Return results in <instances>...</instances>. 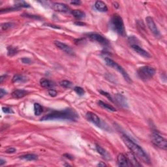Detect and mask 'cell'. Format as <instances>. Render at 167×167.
<instances>
[{
	"label": "cell",
	"instance_id": "obj_1",
	"mask_svg": "<svg viewBox=\"0 0 167 167\" xmlns=\"http://www.w3.org/2000/svg\"><path fill=\"white\" fill-rule=\"evenodd\" d=\"M78 115L74 109H67L62 110H56L45 115L41 118V121H50L55 119H66L76 121Z\"/></svg>",
	"mask_w": 167,
	"mask_h": 167
},
{
	"label": "cell",
	"instance_id": "obj_2",
	"mask_svg": "<svg viewBox=\"0 0 167 167\" xmlns=\"http://www.w3.org/2000/svg\"><path fill=\"white\" fill-rule=\"evenodd\" d=\"M122 139H123L124 143L134 156L138 157V159H140L144 163L146 164H150V159L149 157L148 156V155L146 154L145 152L142 150V148L140 146H138L135 142H134L127 135H122Z\"/></svg>",
	"mask_w": 167,
	"mask_h": 167
},
{
	"label": "cell",
	"instance_id": "obj_3",
	"mask_svg": "<svg viewBox=\"0 0 167 167\" xmlns=\"http://www.w3.org/2000/svg\"><path fill=\"white\" fill-rule=\"evenodd\" d=\"M111 25L113 30L117 34L121 35V36L125 35V29L123 20L119 15L115 14L112 16L111 19Z\"/></svg>",
	"mask_w": 167,
	"mask_h": 167
},
{
	"label": "cell",
	"instance_id": "obj_4",
	"mask_svg": "<svg viewBox=\"0 0 167 167\" xmlns=\"http://www.w3.org/2000/svg\"><path fill=\"white\" fill-rule=\"evenodd\" d=\"M155 73H156V69L150 66L141 67L137 70L138 77L144 81L149 80L152 78Z\"/></svg>",
	"mask_w": 167,
	"mask_h": 167
},
{
	"label": "cell",
	"instance_id": "obj_5",
	"mask_svg": "<svg viewBox=\"0 0 167 167\" xmlns=\"http://www.w3.org/2000/svg\"><path fill=\"white\" fill-rule=\"evenodd\" d=\"M105 60L106 64H107L108 66L116 69L117 71H118L119 72H120V73L122 74V76H123V78L127 82H129V83H132V80H131V77L129 76V74L127 73V72L124 70L123 67L117 64L116 62H115L114 60H112V59H110V58H106L105 59Z\"/></svg>",
	"mask_w": 167,
	"mask_h": 167
},
{
	"label": "cell",
	"instance_id": "obj_6",
	"mask_svg": "<svg viewBox=\"0 0 167 167\" xmlns=\"http://www.w3.org/2000/svg\"><path fill=\"white\" fill-rule=\"evenodd\" d=\"M151 140L152 142L156 147L164 150H166L167 141L165 138L161 135H160L159 133H157V132H153L151 135Z\"/></svg>",
	"mask_w": 167,
	"mask_h": 167
},
{
	"label": "cell",
	"instance_id": "obj_7",
	"mask_svg": "<svg viewBox=\"0 0 167 167\" xmlns=\"http://www.w3.org/2000/svg\"><path fill=\"white\" fill-rule=\"evenodd\" d=\"M88 37L91 41H95L97 43L102 44L103 46H107L109 45V41L102 36L101 35H99L98 34H95V33H90V34H88Z\"/></svg>",
	"mask_w": 167,
	"mask_h": 167
},
{
	"label": "cell",
	"instance_id": "obj_8",
	"mask_svg": "<svg viewBox=\"0 0 167 167\" xmlns=\"http://www.w3.org/2000/svg\"><path fill=\"white\" fill-rule=\"evenodd\" d=\"M146 23L148 28H149L150 31L152 32V34H154L155 36H156L157 37H159L161 36V34H160L159 30L157 28V25L155 23L153 18H152L151 16H148V17L146 18Z\"/></svg>",
	"mask_w": 167,
	"mask_h": 167
},
{
	"label": "cell",
	"instance_id": "obj_9",
	"mask_svg": "<svg viewBox=\"0 0 167 167\" xmlns=\"http://www.w3.org/2000/svg\"><path fill=\"white\" fill-rule=\"evenodd\" d=\"M86 117L89 121L91 122V123H93L94 125H95L96 126L99 127H101V119L97 114H94V113L93 112H87Z\"/></svg>",
	"mask_w": 167,
	"mask_h": 167
},
{
	"label": "cell",
	"instance_id": "obj_10",
	"mask_svg": "<svg viewBox=\"0 0 167 167\" xmlns=\"http://www.w3.org/2000/svg\"><path fill=\"white\" fill-rule=\"evenodd\" d=\"M54 44L58 48H60L61 50L65 52V53L67 54L70 56H73L74 54V51L72 50V49L70 48L69 46L67 45L66 44L62 43V42L58 41H56L54 42Z\"/></svg>",
	"mask_w": 167,
	"mask_h": 167
},
{
	"label": "cell",
	"instance_id": "obj_11",
	"mask_svg": "<svg viewBox=\"0 0 167 167\" xmlns=\"http://www.w3.org/2000/svg\"><path fill=\"white\" fill-rule=\"evenodd\" d=\"M114 101L117 105L121 106V107L123 108H128V103L127 101L126 98L124 97L123 95L119 93H117L114 95Z\"/></svg>",
	"mask_w": 167,
	"mask_h": 167
},
{
	"label": "cell",
	"instance_id": "obj_12",
	"mask_svg": "<svg viewBox=\"0 0 167 167\" xmlns=\"http://www.w3.org/2000/svg\"><path fill=\"white\" fill-rule=\"evenodd\" d=\"M51 7L53 10L60 13H67L70 11V8L66 4L62 3H54Z\"/></svg>",
	"mask_w": 167,
	"mask_h": 167
},
{
	"label": "cell",
	"instance_id": "obj_13",
	"mask_svg": "<svg viewBox=\"0 0 167 167\" xmlns=\"http://www.w3.org/2000/svg\"><path fill=\"white\" fill-rule=\"evenodd\" d=\"M131 48H132L133 50L138 54L142 56V57H144L145 58H151V55H150L147 51L144 50V49L141 48V47L138 45H137V44H132V45H131Z\"/></svg>",
	"mask_w": 167,
	"mask_h": 167
},
{
	"label": "cell",
	"instance_id": "obj_14",
	"mask_svg": "<svg viewBox=\"0 0 167 167\" xmlns=\"http://www.w3.org/2000/svg\"><path fill=\"white\" fill-rule=\"evenodd\" d=\"M117 164L119 166H129V161L126 155H124L123 154H120L117 156Z\"/></svg>",
	"mask_w": 167,
	"mask_h": 167
},
{
	"label": "cell",
	"instance_id": "obj_15",
	"mask_svg": "<svg viewBox=\"0 0 167 167\" xmlns=\"http://www.w3.org/2000/svg\"><path fill=\"white\" fill-rule=\"evenodd\" d=\"M28 92L24 89H16L11 93L12 97L15 99H21L27 95Z\"/></svg>",
	"mask_w": 167,
	"mask_h": 167
},
{
	"label": "cell",
	"instance_id": "obj_16",
	"mask_svg": "<svg viewBox=\"0 0 167 167\" xmlns=\"http://www.w3.org/2000/svg\"><path fill=\"white\" fill-rule=\"evenodd\" d=\"M127 157L128 161L130 166H140L141 164L137 161L136 159V157L131 152V154H128L126 155Z\"/></svg>",
	"mask_w": 167,
	"mask_h": 167
},
{
	"label": "cell",
	"instance_id": "obj_17",
	"mask_svg": "<svg viewBox=\"0 0 167 167\" xmlns=\"http://www.w3.org/2000/svg\"><path fill=\"white\" fill-rule=\"evenodd\" d=\"M95 7L97 11L100 12H107L108 11V7L104 2L102 1H97L95 3Z\"/></svg>",
	"mask_w": 167,
	"mask_h": 167
},
{
	"label": "cell",
	"instance_id": "obj_18",
	"mask_svg": "<svg viewBox=\"0 0 167 167\" xmlns=\"http://www.w3.org/2000/svg\"><path fill=\"white\" fill-rule=\"evenodd\" d=\"M40 85L44 88H50L54 86V84L52 81L49 80L48 79L43 78L40 80Z\"/></svg>",
	"mask_w": 167,
	"mask_h": 167
},
{
	"label": "cell",
	"instance_id": "obj_19",
	"mask_svg": "<svg viewBox=\"0 0 167 167\" xmlns=\"http://www.w3.org/2000/svg\"><path fill=\"white\" fill-rule=\"evenodd\" d=\"M96 150H97V152L101 156H102L105 159H110V156L109 154H108V152L106 151L104 148H102L99 145H96Z\"/></svg>",
	"mask_w": 167,
	"mask_h": 167
},
{
	"label": "cell",
	"instance_id": "obj_20",
	"mask_svg": "<svg viewBox=\"0 0 167 167\" xmlns=\"http://www.w3.org/2000/svg\"><path fill=\"white\" fill-rule=\"evenodd\" d=\"M98 105L100 106L101 108L103 109H105L107 110H109V111H112V112H116V109H115L114 107H112L110 105L107 104V103H104L102 101H98Z\"/></svg>",
	"mask_w": 167,
	"mask_h": 167
},
{
	"label": "cell",
	"instance_id": "obj_21",
	"mask_svg": "<svg viewBox=\"0 0 167 167\" xmlns=\"http://www.w3.org/2000/svg\"><path fill=\"white\" fill-rule=\"evenodd\" d=\"M27 81V79L26 77H25L23 75L16 74L13 76V80H12V82L13 83H18V82H21V83H23Z\"/></svg>",
	"mask_w": 167,
	"mask_h": 167
},
{
	"label": "cell",
	"instance_id": "obj_22",
	"mask_svg": "<svg viewBox=\"0 0 167 167\" xmlns=\"http://www.w3.org/2000/svg\"><path fill=\"white\" fill-rule=\"evenodd\" d=\"M71 14L74 17L78 18V19H82V18H85L86 14L81 10H72L71 11Z\"/></svg>",
	"mask_w": 167,
	"mask_h": 167
},
{
	"label": "cell",
	"instance_id": "obj_23",
	"mask_svg": "<svg viewBox=\"0 0 167 167\" xmlns=\"http://www.w3.org/2000/svg\"><path fill=\"white\" fill-rule=\"evenodd\" d=\"M20 159L26 160V161H35L38 159V157L35 154H26L20 157Z\"/></svg>",
	"mask_w": 167,
	"mask_h": 167
},
{
	"label": "cell",
	"instance_id": "obj_24",
	"mask_svg": "<svg viewBox=\"0 0 167 167\" xmlns=\"http://www.w3.org/2000/svg\"><path fill=\"white\" fill-rule=\"evenodd\" d=\"M34 112L36 116H40L43 112V107L39 103L34 104Z\"/></svg>",
	"mask_w": 167,
	"mask_h": 167
},
{
	"label": "cell",
	"instance_id": "obj_25",
	"mask_svg": "<svg viewBox=\"0 0 167 167\" xmlns=\"http://www.w3.org/2000/svg\"><path fill=\"white\" fill-rule=\"evenodd\" d=\"M14 23L12 22H6V23H1V32H4V31H7V30L10 29L12 27L14 26Z\"/></svg>",
	"mask_w": 167,
	"mask_h": 167
},
{
	"label": "cell",
	"instance_id": "obj_26",
	"mask_svg": "<svg viewBox=\"0 0 167 167\" xmlns=\"http://www.w3.org/2000/svg\"><path fill=\"white\" fill-rule=\"evenodd\" d=\"M17 48H15L13 46H8L7 47V53L8 56H15L16 53H17Z\"/></svg>",
	"mask_w": 167,
	"mask_h": 167
},
{
	"label": "cell",
	"instance_id": "obj_27",
	"mask_svg": "<svg viewBox=\"0 0 167 167\" xmlns=\"http://www.w3.org/2000/svg\"><path fill=\"white\" fill-rule=\"evenodd\" d=\"M61 86L65 88H70L72 86V83L69 80H62L60 82Z\"/></svg>",
	"mask_w": 167,
	"mask_h": 167
},
{
	"label": "cell",
	"instance_id": "obj_28",
	"mask_svg": "<svg viewBox=\"0 0 167 167\" xmlns=\"http://www.w3.org/2000/svg\"><path fill=\"white\" fill-rule=\"evenodd\" d=\"M16 8L17 7H30V5L25 3V1H16Z\"/></svg>",
	"mask_w": 167,
	"mask_h": 167
},
{
	"label": "cell",
	"instance_id": "obj_29",
	"mask_svg": "<svg viewBox=\"0 0 167 167\" xmlns=\"http://www.w3.org/2000/svg\"><path fill=\"white\" fill-rule=\"evenodd\" d=\"M74 90L75 92H76L80 96L84 95V93H85V91H84V89L82 88H81V87H78V86L75 87V88H74Z\"/></svg>",
	"mask_w": 167,
	"mask_h": 167
},
{
	"label": "cell",
	"instance_id": "obj_30",
	"mask_svg": "<svg viewBox=\"0 0 167 167\" xmlns=\"http://www.w3.org/2000/svg\"><path fill=\"white\" fill-rule=\"evenodd\" d=\"M100 93H101V95H103L105 96V97H107L110 101H112V102H114V100H113V99H114L112 98V97L111 95H110V93L106 92V91H102V90L100 91Z\"/></svg>",
	"mask_w": 167,
	"mask_h": 167
},
{
	"label": "cell",
	"instance_id": "obj_31",
	"mask_svg": "<svg viewBox=\"0 0 167 167\" xmlns=\"http://www.w3.org/2000/svg\"><path fill=\"white\" fill-rule=\"evenodd\" d=\"M2 110H3V112L5 113V114H13L14 113L13 110L9 107H3L2 108Z\"/></svg>",
	"mask_w": 167,
	"mask_h": 167
},
{
	"label": "cell",
	"instance_id": "obj_32",
	"mask_svg": "<svg viewBox=\"0 0 167 167\" xmlns=\"http://www.w3.org/2000/svg\"><path fill=\"white\" fill-rule=\"evenodd\" d=\"M48 94L51 96V97H56V95H57L58 93H57V91L55 90V89H50L48 90Z\"/></svg>",
	"mask_w": 167,
	"mask_h": 167
},
{
	"label": "cell",
	"instance_id": "obj_33",
	"mask_svg": "<svg viewBox=\"0 0 167 167\" xmlns=\"http://www.w3.org/2000/svg\"><path fill=\"white\" fill-rule=\"evenodd\" d=\"M16 152V150L14 148H9L7 150H5V153L7 154H13Z\"/></svg>",
	"mask_w": 167,
	"mask_h": 167
},
{
	"label": "cell",
	"instance_id": "obj_34",
	"mask_svg": "<svg viewBox=\"0 0 167 167\" xmlns=\"http://www.w3.org/2000/svg\"><path fill=\"white\" fill-rule=\"evenodd\" d=\"M22 62L23 63H25V64H30V63H31V62H32V61L30 58H23L22 59Z\"/></svg>",
	"mask_w": 167,
	"mask_h": 167
},
{
	"label": "cell",
	"instance_id": "obj_35",
	"mask_svg": "<svg viewBox=\"0 0 167 167\" xmlns=\"http://www.w3.org/2000/svg\"><path fill=\"white\" fill-rule=\"evenodd\" d=\"M7 92L3 88L0 89V98L1 99L3 98V96L7 95Z\"/></svg>",
	"mask_w": 167,
	"mask_h": 167
},
{
	"label": "cell",
	"instance_id": "obj_36",
	"mask_svg": "<svg viewBox=\"0 0 167 167\" xmlns=\"http://www.w3.org/2000/svg\"><path fill=\"white\" fill-rule=\"evenodd\" d=\"M70 3L72 5H80L81 4L80 1H78V0H76V1H70Z\"/></svg>",
	"mask_w": 167,
	"mask_h": 167
},
{
	"label": "cell",
	"instance_id": "obj_37",
	"mask_svg": "<svg viewBox=\"0 0 167 167\" xmlns=\"http://www.w3.org/2000/svg\"><path fill=\"white\" fill-rule=\"evenodd\" d=\"M25 16L26 17H29V18H35L36 19H40V18L38 16H35V15H25Z\"/></svg>",
	"mask_w": 167,
	"mask_h": 167
},
{
	"label": "cell",
	"instance_id": "obj_38",
	"mask_svg": "<svg viewBox=\"0 0 167 167\" xmlns=\"http://www.w3.org/2000/svg\"><path fill=\"white\" fill-rule=\"evenodd\" d=\"M5 78H6L5 75H2V76H1V78H0V83H2L3 81V80H5Z\"/></svg>",
	"mask_w": 167,
	"mask_h": 167
},
{
	"label": "cell",
	"instance_id": "obj_39",
	"mask_svg": "<svg viewBox=\"0 0 167 167\" xmlns=\"http://www.w3.org/2000/svg\"><path fill=\"white\" fill-rule=\"evenodd\" d=\"M5 163H6L5 161H4V160L2 159H0V166H3L4 164H5Z\"/></svg>",
	"mask_w": 167,
	"mask_h": 167
},
{
	"label": "cell",
	"instance_id": "obj_40",
	"mask_svg": "<svg viewBox=\"0 0 167 167\" xmlns=\"http://www.w3.org/2000/svg\"><path fill=\"white\" fill-rule=\"evenodd\" d=\"M97 166H105L106 164L105 163H103V162H100V163L97 164Z\"/></svg>",
	"mask_w": 167,
	"mask_h": 167
},
{
	"label": "cell",
	"instance_id": "obj_41",
	"mask_svg": "<svg viewBox=\"0 0 167 167\" xmlns=\"http://www.w3.org/2000/svg\"><path fill=\"white\" fill-rule=\"evenodd\" d=\"M75 24H77L78 25H85V23H82V22H75Z\"/></svg>",
	"mask_w": 167,
	"mask_h": 167
}]
</instances>
